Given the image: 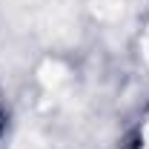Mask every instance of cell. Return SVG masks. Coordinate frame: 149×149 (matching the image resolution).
<instances>
[{"mask_svg":"<svg viewBox=\"0 0 149 149\" xmlns=\"http://www.w3.org/2000/svg\"><path fill=\"white\" fill-rule=\"evenodd\" d=\"M135 149H149V115L141 120V129H138V141H135Z\"/></svg>","mask_w":149,"mask_h":149,"instance_id":"1","label":"cell"},{"mask_svg":"<svg viewBox=\"0 0 149 149\" xmlns=\"http://www.w3.org/2000/svg\"><path fill=\"white\" fill-rule=\"evenodd\" d=\"M0 126H3V120H0Z\"/></svg>","mask_w":149,"mask_h":149,"instance_id":"2","label":"cell"}]
</instances>
